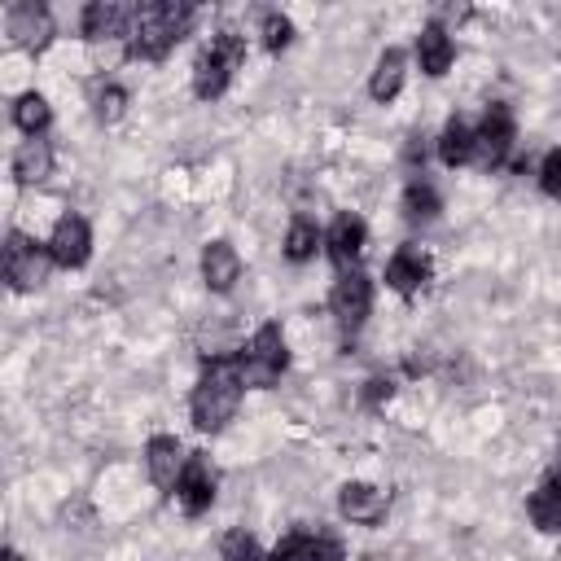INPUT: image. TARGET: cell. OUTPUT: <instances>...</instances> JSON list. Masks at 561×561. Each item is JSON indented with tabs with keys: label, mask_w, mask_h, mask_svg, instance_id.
I'll list each match as a JSON object with an SVG mask.
<instances>
[{
	"label": "cell",
	"mask_w": 561,
	"mask_h": 561,
	"mask_svg": "<svg viewBox=\"0 0 561 561\" xmlns=\"http://www.w3.org/2000/svg\"><path fill=\"white\" fill-rule=\"evenodd\" d=\"M48 263H53L48 241H35V237H26L18 228L4 237V280L13 289H35L48 276Z\"/></svg>",
	"instance_id": "6"
},
{
	"label": "cell",
	"mask_w": 561,
	"mask_h": 561,
	"mask_svg": "<svg viewBox=\"0 0 561 561\" xmlns=\"http://www.w3.org/2000/svg\"><path fill=\"white\" fill-rule=\"evenodd\" d=\"M329 311H333V320H337L342 333H355V329L368 320V311H373V280H368L359 267H355V272H342V276L333 280Z\"/></svg>",
	"instance_id": "7"
},
{
	"label": "cell",
	"mask_w": 561,
	"mask_h": 561,
	"mask_svg": "<svg viewBox=\"0 0 561 561\" xmlns=\"http://www.w3.org/2000/svg\"><path fill=\"white\" fill-rule=\"evenodd\" d=\"M364 245H368V228H364V219L351 215V210H342V215L329 224V232H324V250H329V259H333L337 272H355Z\"/></svg>",
	"instance_id": "10"
},
{
	"label": "cell",
	"mask_w": 561,
	"mask_h": 561,
	"mask_svg": "<svg viewBox=\"0 0 561 561\" xmlns=\"http://www.w3.org/2000/svg\"><path fill=\"white\" fill-rule=\"evenodd\" d=\"M241 61H245V35H237L232 26L215 31V35L202 44V53L193 57V92H197L202 101L224 96L228 83H232V75L241 70Z\"/></svg>",
	"instance_id": "3"
},
{
	"label": "cell",
	"mask_w": 561,
	"mask_h": 561,
	"mask_svg": "<svg viewBox=\"0 0 561 561\" xmlns=\"http://www.w3.org/2000/svg\"><path fill=\"white\" fill-rule=\"evenodd\" d=\"M0 561H22V557H18L13 548H4V557H0Z\"/></svg>",
	"instance_id": "32"
},
{
	"label": "cell",
	"mask_w": 561,
	"mask_h": 561,
	"mask_svg": "<svg viewBox=\"0 0 561 561\" xmlns=\"http://www.w3.org/2000/svg\"><path fill=\"white\" fill-rule=\"evenodd\" d=\"M552 478H561V447H557V456H552V469H548Z\"/></svg>",
	"instance_id": "31"
},
{
	"label": "cell",
	"mask_w": 561,
	"mask_h": 561,
	"mask_svg": "<svg viewBox=\"0 0 561 561\" xmlns=\"http://www.w3.org/2000/svg\"><path fill=\"white\" fill-rule=\"evenodd\" d=\"M390 508V491L373 486V482H342L337 491V513L355 526H377Z\"/></svg>",
	"instance_id": "12"
},
{
	"label": "cell",
	"mask_w": 561,
	"mask_h": 561,
	"mask_svg": "<svg viewBox=\"0 0 561 561\" xmlns=\"http://www.w3.org/2000/svg\"><path fill=\"white\" fill-rule=\"evenodd\" d=\"M539 184H543V193H548L552 202H561V149H552V153L543 158V167H539Z\"/></svg>",
	"instance_id": "29"
},
{
	"label": "cell",
	"mask_w": 561,
	"mask_h": 561,
	"mask_svg": "<svg viewBox=\"0 0 561 561\" xmlns=\"http://www.w3.org/2000/svg\"><path fill=\"white\" fill-rule=\"evenodd\" d=\"M131 13H136V4H123V0H92V4L83 9L79 26H83L88 39H118V35L131 31Z\"/></svg>",
	"instance_id": "16"
},
{
	"label": "cell",
	"mask_w": 561,
	"mask_h": 561,
	"mask_svg": "<svg viewBox=\"0 0 561 561\" xmlns=\"http://www.w3.org/2000/svg\"><path fill=\"white\" fill-rule=\"evenodd\" d=\"M219 557H224V561H267V557L259 552V539H254L250 530H241V526L219 539Z\"/></svg>",
	"instance_id": "26"
},
{
	"label": "cell",
	"mask_w": 561,
	"mask_h": 561,
	"mask_svg": "<svg viewBox=\"0 0 561 561\" xmlns=\"http://www.w3.org/2000/svg\"><path fill=\"white\" fill-rule=\"evenodd\" d=\"M451 57H456V44H451L447 26L443 22H425L421 35H416V61H421V70L430 79H438V75H447Z\"/></svg>",
	"instance_id": "18"
},
{
	"label": "cell",
	"mask_w": 561,
	"mask_h": 561,
	"mask_svg": "<svg viewBox=\"0 0 561 561\" xmlns=\"http://www.w3.org/2000/svg\"><path fill=\"white\" fill-rule=\"evenodd\" d=\"M526 513H530L535 530H543V535H561V478L543 473V482L530 491Z\"/></svg>",
	"instance_id": "20"
},
{
	"label": "cell",
	"mask_w": 561,
	"mask_h": 561,
	"mask_svg": "<svg viewBox=\"0 0 561 561\" xmlns=\"http://www.w3.org/2000/svg\"><path fill=\"white\" fill-rule=\"evenodd\" d=\"M4 31H9V39H13L18 48L39 53V48L53 39V13H48L44 4H35V0H22V4H13V9L4 13Z\"/></svg>",
	"instance_id": "11"
},
{
	"label": "cell",
	"mask_w": 561,
	"mask_h": 561,
	"mask_svg": "<svg viewBox=\"0 0 561 561\" xmlns=\"http://www.w3.org/2000/svg\"><path fill=\"white\" fill-rule=\"evenodd\" d=\"M267 561H342V543L324 530H289Z\"/></svg>",
	"instance_id": "13"
},
{
	"label": "cell",
	"mask_w": 561,
	"mask_h": 561,
	"mask_svg": "<svg viewBox=\"0 0 561 561\" xmlns=\"http://www.w3.org/2000/svg\"><path fill=\"white\" fill-rule=\"evenodd\" d=\"M237 276H241V259H237L232 241H224V237L206 241V250H202V280H206V289L210 294H228L237 285Z\"/></svg>",
	"instance_id": "17"
},
{
	"label": "cell",
	"mask_w": 561,
	"mask_h": 561,
	"mask_svg": "<svg viewBox=\"0 0 561 561\" xmlns=\"http://www.w3.org/2000/svg\"><path fill=\"white\" fill-rule=\"evenodd\" d=\"M13 123L26 131V136H44V127L53 123V110L39 92H22L18 105H13Z\"/></svg>",
	"instance_id": "25"
},
{
	"label": "cell",
	"mask_w": 561,
	"mask_h": 561,
	"mask_svg": "<svg viewBox=\"0 0 561 561\" xmlns=\"http://www.w3.org/2000/svg\"><path fill=\"white\" fill-rule=\"evenodd\" d=\"M289 39H294V22L285 13H263V44L272 53H280V48H289Z\"/></svg>",
	"instance_id": "28"
},
{
	"label": "cell",
	"mask_w": 561,
	"mask_h": 561,
	"mask_svg": "<svg viewBox=\"0 0 561 561\" xmlns=\"http://www.w3.org/2000/svg\"><path fill=\"white\" fill-rule=\"evenodd\" d=\"M364 386H368V390H364V403H368V408H377L381 399L394 394V381H390V377H368Z\"/></svg>",
	"instance_id": "30"
},
{
	"label": "cell",
	"mask_w": 561,
	"mask_h": 561,
	"mask_svg": "<svg viewBox=\"0 0 561 561\" xmlns=\"http://www.w3.org/2000/svg\"><path fill=\"white\" fill-rule=\"evenodd\" d=\"M438 158L447 167H469L473 162V123L465 114H451L447 127L438 131Z\"/></svg>",
	"instance_id": "21"
},
{
	"label": "cell",
	"mask_w": 561,
	"mask_h": 561,
	"mask_svg": "<svg viewBox=\"0 0 561 561\" xmlns=\"http://www.w3.org/2000/svg\"><path fill=\"white\" fill-rule=\"evenodd\" d=\"M193 26V4L184 0H145L131 13L127 57L131 61H162Z\"/></svg>",
	"instance_id": "1"
},
{
	"label": "cell",
	"mask_w": 561,
	"mask_h": 561,
	"mask_svg": "<svg viewBox=\"0 0 561 561\" xmlns=\"http://www.w3.org/2000/svg\"><path fill=\"white\" fill-rule=\"evenodd\" d=\"M92 105H96V118H101V123H118L123 110H127V92H123L118 83H105V88H96Z\"/></svg>",
	"instance_id": "27"
},
{
	"label": "cell",
	"mask_w": 561,
	"mask_h": 561,
	"mask_svg": "<svg viewBox=\"0 0 561 561\" xmlns=\"http://www.w3.org/2000/svg\"><path fill=\"white\" fill-rule=\"evenodd\" d=\"M241 368H237V355H210L197 373V386H193V399H188V412H193V425L197 430H224L241 403Z\"/></svg>",
	"instance_id": "2"
},
{
	"label": "cell",
	"mask_w": 561,
	"mask_h": 561,
	"mask_svg": "<svg viewBox=\"0 0 561 561\" xmlns=\"http://www.w3.org/2000/svg\"><path fill=\"white\" fill-rule=\"evenodd\" d=\"M48 254L57 267H83L92 254V228L83 215H61L48 232Z\"/></svg>",
	"instance_id": "9"
},
{
	"label": "cell",
	"mask_w": 561,
	"mask_h": 561,
	"mask_svg": "<svg viewBox=\"0 0 561 561\" xmlns=\"http://www.w3.org/2000/svg\"><path fill=\"white\" fill-rule=\"evenodd\" d=\"M215 491H219V478H215L210 456L188 451L184 473H180V482H175V500H180V508H184L188 517H202V513L215 504Z\"/></svg>",
	"instance_id": "8"
},
{
	"label": "cell",
	"mask_w": 561,
	"mask_h": 561,
	"mask_svg": "<svg viewBox=\"0 0 561 561\" xmlns=\"http://www.w3.org/2000/svg\"><path fill=\"white\" fill-rule=\"evenodd\" d=\"M184 460H188V451L180 447L175 434H153L145 443V469H149L153 486H162V491H175V482L184 473Z\"/></svg>",
	"instance_id": "15"
},
{
	"label": "cell",
	"mask_w": 561,
	"mask_h": 561,
	"mask_svg": "<svg viewBox=\"0 0 561 561\" xmlns=\"http://www.w3.org/2000/svg\"><path fill=\"white\" fill-rule=\"evenodd\" d=\"M320 245H324V232L316 228V219L294 215L289 219V232H285V259L289 263H307V259H316Z\"/></svg>",
	"instance_id": "23"
},
{
	"label": "cell",
	"mask_w": 561,
	"mask_h": 561,
	"mask_svg": "<svg viewBox=\"0 0 561 561\" xmlns=\"http://www.w3.org/2000/svg\"><path fill=\"white\" fill-rule=\"evenodd\" d=\"M403 70H408L403 48H386V53L377 57V66H373V79H368L373 101H394L399 88H403Z\"/></svg>",
	"instance_id": "22"
},
{
	"label": "cell",
	"mask_w": 561,
	"mask_h": 561,
	"mask_svg": "<svg viewBox=\"0 0 561 561\" xmlns=\"http://www.w3.org/2000/svg\"><path fill=\"white\" fill-rule=\"evenodd\" d=\"M430 254L421 250V245H399L394 254H390V263H386V285L394 289V294H403V298H412L416 289H425V280H430Z\"/></svg>",
	"instance_id": "14"
},
{
	"label": "cell",
	"mask_w": 561,
	"mask_h": 561,
	"mask_svg": "<svg viewBox=\"0 0 561 561\" xmlns=\"http://www.w3.org/2000/svg\"><path fill=\"white\" fill-rule=\"evenodd\" d=\"M438 210H443V197L430 180H412L403 188V219L408 224H430V219H438Z\"/></svg>",
	"instance_id": "24"
},
{
	"label": "cell",
	"mask_w": 561,
	"mask_h": 561,
	"mask_svg": "<svg viewBox=\"0 0 561 561\" xmlns=\"http://www.w3.org/2000/svg\"><path fill=\"white\" fill-rule=\"evenodd\" d=\"M517 127H513V110L504 101H491L486 114L473 123V167H504L513 153Z\"/></svg>",
	"instance_id": "5"
},
{
	"label": "cell",
	"mask_w": 561,
	"mask_h": 561,
	"mask_svg": "<svg viewBox=\"0 0 561 561\" xmlns=\"http://www.w3.org/2000/svg\"><path fill=\"white\" fill-rule=\"evenodd\" d=\"M237 368H241V381L254 386V390L276 386L280 373L289 368V346H285L280 324H259L250 333V342L237 351Z\"/></svg>",
	"instance_id": "4"
},
{
	"label": "cell",
	"mask_w": 561,
	"mask_h": 561,
	"mask_svg": "<svg viewBox=\"0 0 561 561\" xmlns=\"http://www.w3.org/2000/svg\"><path fill=\"white\" fill-rule=\"evenodd\" d=\"M53 175V145L44 136H26L13 149V180L18 184H44Z\"/></svg>",
	"instance_id": "19"
}]
</instances>
